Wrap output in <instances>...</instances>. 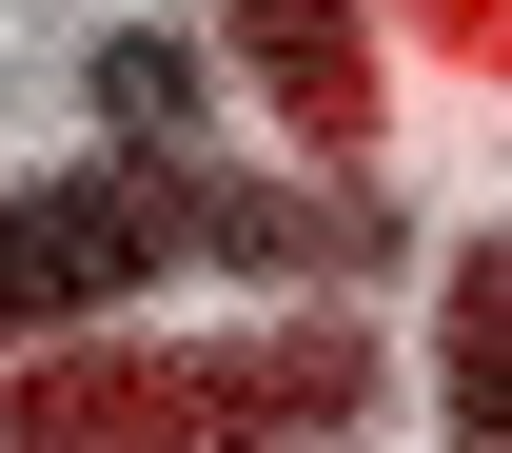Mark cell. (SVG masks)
I'll return each mask as SVG.
<instances>
[{
	"mask_svg": "<svg viewBox=\"0 0 512 453\" xmlns=\"http://www.w3.org/2000/svg\"><path fill=\"white\" fill-rule=\"evenodd\" d=\"M434 414H453V453H512V237H453V296H434Z\"/></svg>",
	"mask_w": 512,
	"mask_h": 453,
	"instance_id": "cell-5",
	"label": "cell"
},
{
	"mask_svg": "<svg viewBox=\"0 0 512 453\" xmlns=\"http://www.w3.org/2000/svg\"><path fill=\"white\" fill-rule=\"evenodd\" d=\"M453 20H493V0H453Z\"/></svg>",
	"mask_w": 512,
	"mask_h": 453,
	"instance_id": "cell-6",
	"label": "cell"
},
{
	"mask_svg": "<svg viewBox=\"0 0 512 453\" xmlns=\"http://www.w3.org/2000/svg\"><path fill=\"white\" fill-rule=\"evenodd\" d=\"M316 414H375L355 335H296V355H20L0 453H197V434H316Z\"/></svg>",
	"mask_w": 512,
	"mask_h": 453,
	"instance_id": "cell-2",
	"label": "cell"
},
{
	"mask_svg": "<svg viewBox=\"0 0 512 453\" xmlns=\"http://www.w3.org/2000/svg\"><path fill=\"white\" fill-rule=\"evenodd\" d=\"M394 217L375 178L355 197H296V178H237V158H79V178H0V355L119 316V296H178L197 257L217 276H355Z\"/></svg>",
	"mask_w": 512,
	"mask_h": 453,
	"instance_id": "cell-1",
	"label": "cell"
},
{
	"mask_svg": "<svg viewBox=\"0 0 512 453\" xmlns=\"http://www.w3.org/2000/svg\"><path fill=\"white\" fill-rule=\"evenodd\" d=\"M79 119H99V158H197L217 138V40L197 20H119L79 60Z\"/></svg>",
	"mask_w": 512,
	"mask_h": 453,
	"instance_id": "cell-4",
	"label": "cell"
},
{
	"mask_svg": "<svg viewBox=\"0 0 512 453\" xmlns=\"http://www.w3.org/2000/svg\"><path fill=\"white\" fill-rule=\"evenodd\" d=\"M217 60L296 119V158L355 178V138H375V20L355 0H217Z\"/></svg>",
	"mask_w": 512,
	"mask_h": 453,
	"instance_id": "cell-3",
	"label": "cell"
}]
</instances>
